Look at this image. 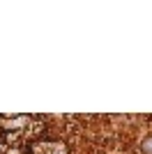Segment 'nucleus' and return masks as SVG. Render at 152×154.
I'll list each match as a JSON object with an SVG mask.
<instances>
[{
    "label": "nucleus",
    "instance_id": "nucleus-1",
    "mask_svg": "<svg viewBox=\"0 0 152 154\" xmlns=\"http://www.w3.org/2000/svg\"><path fill=\"white\" fill-rule=\"evenodd\" d=\"M141 152L143 154H152V134L145 136V138L141 140Z\"/></svg>",
    "mask_w": 152,
    "mask_h": 154
}]
</instances>
